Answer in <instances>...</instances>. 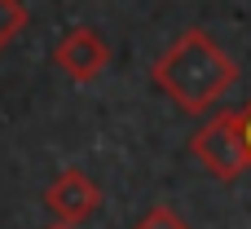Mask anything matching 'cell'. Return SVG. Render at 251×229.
<instances>
[{"mask_svg":"<svg viewBox=\"0 0 251 229\" xmlns=\"http://www.w3.org/2000/svg\"><path fill=\"white\" fill-rule=\"evenodd\" d=\"M49 229H71V225H49Z\"/></svg>","mask_w":251,"mask_h":229,"instance_id":"cell-8","label":"cell"},{"mask_svg":"<svg viewBox=\"0 0 251 229\" xmlns=\"http://www.w3.org/2000/svg\"><path fill=\"white\" fill-rule=\"evenodd\" d=\"M132 229H190V225H185V221H181L172 207H150V212H146V216H141Z\"/></svg>","mask_w":251,"mask_h":229,"instance_id":"cell-6","label":"cell"},{"mask_svg":"<svg viewBox=\"0 0 251 229\" xmlns=\"http://www.w3.org/2000/svg\"><path fill=\"white\" fill-rule=\"evenodd\" d=\"M238 124H243V146H247V168H251V102L238 110Z\"/></svg>","mask_w":251,"mask_h":229,"instance_id":"cell-7","label":"cell"},{"mask_svg":"<svg viewBox=\"0 0 251 229\" xmlns=\"http://www.w3.org/2000/svg\"><path fill=\"white\" fill-rule=\"evenodd\" d=\"M44 207L53 212L57 225L75 229V225H84V221L97 216V207H101V190H97V181H93L88 172L66 168V172H57L53 185L44 190Z\"/></svg>","mask_w":251,"mask_h":229,"instance_id":"cell-3","label":"cell"},{"mask_svg":"<svg viewBox=\"0 0 251 229\" xmlns=\"http://www.w3.org/2000/svg\"><path fill=\"white\" fill-rule=\"evenodd\" d=\"M53 62L62 66V75H66L71 84H93V79L110 66V49H106V40H101L93 26H71V31L57 40Z\"/></svg>","mask_w":251,"mask_h":229,"instance_id":"cell-4","label":"cell"},{"mask_svg":"<svg viewBox=\"0 0 251 229\" xmlns=\"http://www.w3.org/2000/svg\"><path fill=\"white\" fill-rule=\"evenodd\" d=\"M26 31V4L22 0H0V53Z\"/></svg>","mask_w":251,"mask_h":229,"instance_id":"cell-5","label":"cell"},{"mask_svg":"<svg viewBox=\"0 0 251 229\" xmlns=\"http://www.w3.org/2000/svg\"><path fill=\"white\" fill-rule=\"evenodd\" d=\"M150 79L159 84V93L185 110V115H207L234 84H238V66L234 57L199 26L181 31L163 53L159 62L150 66Z\"/></svg>","mask_w":251,"mask_h":229,"instance_id":"cell-1","label":"cell"},{"mask_svg":"<svg viewBox=\"0 0 251 229\" xmlns=\"http://www.w3.org/2000/svg\"><path fill=\"white\" fill-rule=\"evenodd\" d=\"M190 154L216 177V181H238L247 172V146H243V124L238 110H216L203 119L190 137Z\"/></svg>","mask_w":251,"mask_h":229,"instance_id":"cell-2","label":"cell"}]
</instances>
